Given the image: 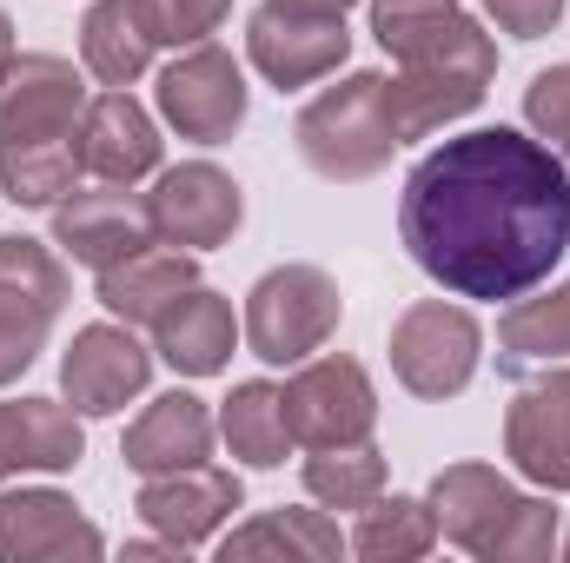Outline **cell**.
I'll use <instances>...</instances> for the list:
<instances>
[{
  "mask_svg": "<svg viewBox=\"0 0 570 563\" xmlns=\"http://www.w3.org/2000/svg\"><path fill=\"white\" fill-rule=\"evenodd\" d=\"M504 451L538 491H570V365L524 385L504 412Z\"/></svg>",
  "mask_w": 570,
  "mask_h": 563,
  "instance_id": "cell-17",
  "label": "cell"
},
{
  "mask_svg": "<svg viewBox=\"0 0 570 563\" xmlns=\"http://www.w3.org/2000/svg\"><path fill=\"white\" fill-rule=\"evenodd\" d=\"M399 233L444 292L524 298L570 253V166L518 127L458 134L412 166Z\"/></svg>",
  "mask_w": 570,
  "mask_h": 563,
  "instance_id": "cell-1",
  "label": "cell"
},
{
  "mask_svg": "<svg viewBox=\"0 0 570 563\" xmlns=\"http://www.w3.org/2000/svg\"><path fill=\"white\" fill-rule=\"evenodd\" d=\"M80 140H27L0 146V192L13 206H60L80 179Z\"/></svg>",
  "mask_w": 570,
  "mask_h": 563,
  "instance_id": "cell-27",
  "label": "cell"
},
{
  "mask_svg": "<svg viewBox=\"0 0 570 563\" xmlns=\"http://www.w3.org/2000/svg\"><path fill=\"white\" fill-rule=\"evenodd\" d=\"M193 285H199L193 253H179V246L159 239V246H146V253H134V259H120V266L100 273V305L120 325H159Z\"/></svg>",
  "mask_w": 570,
  "mask_h": 563,
  "instance_id": "cell-21",
  "label": "cell"
},
{
  "mask_svg": "<svg viewBox=\"0 0 570 563\" xmlns=\"http://www.w3.org/2000/svg\"><path fill=\"white\" fill-rule=\"evenodd\" d=\"M213 412L193 398V392H166V398H153L140 418L127 424V444H120V457H127V471H140V477H159V471H186V464H206L213 457Z\"/></svg>",
  "mask_w": 570,
  "mask_h": 563,
  "instance_id": "cell-19",
  "label": "cell"
},
{
  "mask_svg": "<svg viewBox=\"0 0 570 563\" xmlns=\"http://www.w3.org/2000/svg\"><path fill=\"white\" fill-rule=\"evenodd\" d=\"M87 457L80 412L60 398H0V477L13 471H73Z\"/></svg>",
  "mask_w": 570,
  "mask_h": 563,
  "instance_id": "cell-20",
  "label": "cell"
},
{
  "mask_svg": "<svg viewBox=\"0 0 570 563\" xmlns=\"http://www.w3.org/2000/svg\"><path fill=\"white\" fill-rule=\"evenodd\" d=\"M80 113H87V87H80L73 60L20 53L7 67V80H0V146L80 140Z\"/></svg>",
  "mask_w": 570,
  "mask_h": 563,
  "instance_id": "cell-13",
  "label": "cell"
},
{
  "mask_svg": "<svg viewBox=\"0 0 570 563\" xmlns=\"http://www.w3.org/2000/svg\"><path fill=\"white\" fill-rule=\"evenodd\" d=\"M372 33L399 60V80H385L399 140H425L491 93L498 40L458 0H372Z\"/></svg>",
  "mask_w": 570,
  "mask_h": 563,
  "instance_id": "cell-2",
  "label": "cell"
},
{
  "mask_svg": "<svg viewBox=\"0 0 570 563\" xmlns=\"http://www.w3.org/2000/svg\"><path fill=\"white\" fill-rule=\"evenodd\" d=\"M153 378V352L134 338V325H80L60 358V392L80 418H114L127 398H140Z\"/></svg>",
  "mask_w": 570,
  "mask_h": 563,
  "instance_id": "cell-12",
  "label": "cell"
},
{
  "mask_svg": "<svg viewBox=\"0 0 570 563\" xmlns=\"http://www.w3.org/2000/svg\"><path fill=\"white\" fill-rule=\"evenodd\" d=\"M219 437H226V451H233L239 464H253V471L285 464V451L298 444V437H292V418H285V392L266 385V378L233 385V398H226V412H219Z\"/></svg>",
  "mask_w": 570,
  "mask_h": 563,
  "instance_id": "cell-23",
  "label": "cell"
},
{
  "mask_svg": "<svg viewBox=\"0 0 570 563\" xmlns=\"http://www.w3.org/2000/svg\"><path fill=\"white\" fill-rule=\"evenodd\" d=\"M159 113L179 140H199V146H219L246 127V73L226 47L199 40L186 47L166 73H159Z\"/></svg>",
  "mask_w": 570,
  "mask_h": 563,
  "instance_id": "cell-8",
  "label": "cell"
},
{
  "mask_svg": "<svg viewBox=\"0 0 570 563\" xmlns=\"http://www.w3.org/2000/svg\"><path fill=\"white\" fill-rule=\"evenodd\" d=\"M153 338H159V358H166L173 372L213 378V372H226V358H233V305H226L219 292L193 285V292L153 325Z\"/></svg>",
  "mask_w": 570,
  "mask_h": 563,
  "instance_id": "cell-22",
  "label": "cell"
},
{
  "mask_svg": "<svg viewBox=\"0 0 570 563\" xmlns=\"http://www.w3.org/2000/svg\"><path fill=\"white\" fill-rule=\"evenodd\" d=\"M273 7H285V13H325V20H345L358 0H273Z\"/></svg>",
  "mask_w": 570,
  "mask_h": 563,
  "instance_id": "cell-33",
  "label": "cell"
},
{
  "mask_svg": "<svg viewBox=\"0 0 570 563\" xmlns=\"http://www.w3.org/2000/svg\"><path fill=\"white\" fill-rule=\"evenodd\" d=\"M134 13L153 47H199L206 33H219L233 0H134Z\"/></svg>",
  "mask_w": 570,
  "mask_h": 563,
  "instance_id": "cell-30",
  "label": "cell"
},
{
  "mask_svg": "<svg viewBox=\"0 0 570 563\" xmlns=\"http://www.w3.org/2000/svg\"><path fill=\"white\" fill-rule=\"evenodd\" d=\"M484 13L511 33V40H538L564 20V0H484Z\"/></svg>",
  "mask_w": 570,
  "mask_h": 563,
  "instance_id": "cell-32",
  "label": "cell"
},
{
  "mask_svg": "<svg viewBox=\"0 0 570 563\" xmlns=\"http://www.w3.org/2000/svg\"><path fill=\"white\" fill-rule=\"evenodd\" d=\"M67 305V266L40 239H0V385H13Z\"/></svg>",
  "mask_w": 570,
  "mask_h": 563,
  "instance_id": "cell-7",
  "label": "cell"
},
{
  "mask_svg": "<svg viewBox=\"0 0 570 563\" xmlns=\"http://www.w3.org/2000/svg\"><path fill=\"white\" fill-rule=\"evenodd\" d=\"M478 358H484V332L464 305L419 298L392 325V372L412 398H458L478 378Z\"/></svg>",
  "mask_w": 570,
  "mask_h": 563,
  "instance_id": "cell-6",
  "label": "cell"
},
{
  "mask_svg": "<svg viewBox=\"0 0 570 563\" xmlns=\"http://www.w3.org/2000/svg\"><path fill=\"white\" fill-rule=\"evenodd\" d=\"M285 418H292V437L305 451H325V444H365L372 424H379V392L365 378L358 358H312L292 372L285 385Z\"/></svg>",
  "mask_w": 570,
  "mask_h": 563,
  "instance_id": "cell-10",
  "label": "cell"
},
{
  "mask_svg": "<svg viewBox=\"0 0 570 563\" xmlns=\"http://www.w3.org/2000/svg\"><path fill=\"white\" fill-rule=\"evenodd\" d=\"M305 491L325 504V511H365L385 497V457L379 444H325L305 457Z\"/></svg>",
  "mask_w": 570,
  "mask_h": 563,
  "instance_id": "cell-28",
  "label": "cell"
},
{
  "mask_svg": "<svg viewBox=\"0 0 570 563\" xmlns=\"http://www.w3.org/2000/svg\"><path fill=\"white\" fill-rule=\"evenodd\" d=\"M153 239H159V233H153L146 192H134V186H107V179H100L94 192H67V199L53 206V246H60L73 266L107 273V266L146 253Z\"/></svg>",
  "mask_w": 570,
  "mask_h": 563,
  "instance_id": "cell-11",
  "label": "cell"
},
{
  "mask_svg": "<svg viewBox=\"0 0 570 563\" xmlns=\"http://www.w3.org/2000/svg\"><path fill=\"white\" fill-rule=\"evenodd\" d=\"M345 551V537H338V524L325 517V511H266V517H253V524H239L226 544H219V557H305V563H332Z\"/></svg>",
  "mask_w": 570,
  "mask_h": 563,
  "instance_id": "cell-25",
  "label": "cell"
},
{
  "mask_svg": "<svg viewBox=\"0 0 570 563\" xmlns=\"http://www.w3.org/2000/svg\"><path fill=\"white\" fill-rule=\"evenodd\" d=\"M80 166L107 186H134L146 172H159V127L127 87H107L100 100H87L80 113Z\"/></svg>",
  "mask_w": 570,
  "mask_h": 563,
  "instance_id": "cell-18",
  "label": "cell"
},
{
  "mask_svg": "<svg viewBox=\"0 0 570 563\" xmlns=\"http://www.w3.org/2000/svg\"><path fill=\"white\" fill-rule=\"evenodd\" d=\"M338 318H345V298L318 266H273L246 292V345L266 365H305L312 352H325Z\"/></svg>",
  "mask_w": 570,
  "mask_h": 563,
  "instance_id": "cell-5",
  "label": "cell"
},
{
  "mask_svg": "<svg viewBox=\"0 0 570 563\" xmlns=\"http://www.w3.org/2000/svg\"><path fill=\"white\" fill-rule=\"evenodd\" d=\"M100 551H107L100 524H87L67 491H7L0 497V557L7 563H87Z\"/></svg>",
  "mask_w": 570,
  "mask_h": 563,
  "instance_id": "cell-16",
  "label": "cell"
},
{
  "mask_svg": "<svg viewBox=\"0 0 570 563\" xmlns=\"http://www.w3.org/2000/svg\"><path fill=\"white\" fill-rule=\"evenodd\" d=\"M564 557H570V537H564Z\"/></svg>",
  "mask_w": 570,
  "mask_h": 563,
  "instance_id": "cell-35",
  "label": "cell"
},
{
  "mask_svg": "<svg viewBox=\"0 0 570 563\" xmlns=\"http://www.w3.org/2000/svg\"><path fill=\"white\" fill-rule=\"evenodd\" d=\"M524 120L538 127V140H551V152L570 166V67H544L524 87Z\"/></svg>",
  "mask_w": 570,
  "mask_h": 563,
  "instance_id": "cell-31",
  "label": "cell"
},
{
  "mask_svg": "<svg viewBox=\"0 0 570 563\" xmlns=\"http://www.w3.org/2000/svg\"><path fill=\"white\" fill-rule=\"evenodd\" d=\"M80 60L100 87H134L153 60V40H146L134 0H94L87 20H80Z\"/></svg>",
  "mask_w": 570,
  "mask_h": 563,
  "instance_id": "cell-24",
  "label": "cell"
},
{
  "mask_svg": "<svg viewBox=\"0 0 570 563\" xmlns=\"http://www.w3.org/2000/svg\"><path fill=\"white\" fill-rule=\"evenodd\" d=\"M498 358L511 372L518 365H558V358H570V279L551 285L544 298H518L498 318Z\"/></svg>",
  "mask_w": 570,
  "mask_h": 563,
  "instance_id": "cell-26",
  "label": "cell"
},
{
  "mask_svg": "<svg viewBox=\"0 0 570 563\" xmlns=\"http://www.w3.org/2000/svg\"><path fill=\"white\" fill-rule=\"evenodd\" d=\"M431 517L438 537L484 563H538L558 551V511L551 497H524L491 464H444L431 477Z\"/></svg>",
  "mask_w": 570,
  "mask_h": 563,
  "instance_id": "cell-3",
  "label": "cell"
},
{
  "mask_svg": "<svg viewBox=\"0 0 570 563\" xmlns=\"http://www.w3.org/2000/svg\"><path fill=\"white\" fill-rule=\"evenodd\" d=\"M431 544H438V517L425 497H379L358 511V531H352V551L365 563H412Z\"/></svg>",
  "mask_w": 570,
  "mask_h": 563,
  "instance_id": "cell-29",
  "label": "cell"
},
{
  "mask_svg": "<svg viewBox=\"0 0 570 563\" xmlns=\"http://www.w3.org/2000/svg\"><path fill=\"white\" fill-rule=\"evenodd\" d=\"M239 477L233 471H213V464H186V471H159L140 484V511L146 524L173 544V551H199L213 544V531L239 511Z\"/></svg>",
  "mask_w": 570,
  "mask_h": 563,
  "instance_id": "cell-15",
  "label": "cell"
},
{
  "mask_svg": "<svg viewBox=\"0 0 570 563\" xmlns=\"http://www.w3.org/2000/svg\"><path fill=\"white\" fill-rule=\"evenodd\" d=\"M292 140L305 152V166L332 186H358V179H379L399 152V127H392V93H385V73H345L338 87H325Z\"/></svg>",
  "mask_w": 570,
  "mask_h": 563,
  "instance_id": "cell-4",
  "label": "cell"
},
{
  "mask_svg": "<svg viewBox=\"0 0 570 563\" xmlns=\"http://www.w3.org/2000/svg\"><path fill=\"white\" fill-rule=\"evenodd\" d=\"M13 60H20V53H13V20L0 13V80H7V67H13Z\"/></svg>",
  "mask_w": 570,
  "mask_h": 563,
  "instance_id": "cell-34",
  "label": "cell"
},
{
  "mask_svg": "<svg viewBox=\"0 0 570 563\" xmlns=\"http://www.w3.org/2000/svg\"><path fill=\"white\" fill-rule=\"evenodd\" d=\"M146 213H153V233L179 253H213L239 233L246 219V199H239V179L219 172L213 159H186V166H166L146 192Z\"/></svg>",
  "mask_w": 570,
  "mask_h": 563,
  "instance_id": "cell-9",
  "label": "cell"
},
{
  "mask_svg": "<svg viewBox=\"0 0 570 563\" xmlns=\"http://www.w3.org/2000/svg\"><path fill=\"white\" fill-rule=\"evenodd\" d=\"M246 53H253V67H259L279 93H292V87H312V80L338 73L345 53H352V33H345V20L285 13V7L266 0V7L246 20Z\"/></svg>",
  "mask_w": 570,
  "mask_h": 563,
  "instance_id": "cell-14",
  "label": "cell"
}]
</instances>
